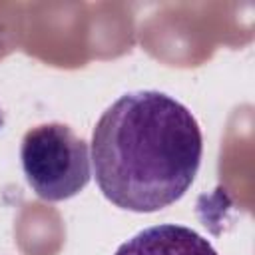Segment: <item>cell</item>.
<instances>
[{
  "mask_svg": "<svg viewBox=\"0 0 255 255\" xmlns=\"http://www.w3.org/2000/svg\"><path fill=\"white\" fill-rule=\"evenodd\" d=\"M203 153L195 116L157 90L118 98L92 133V163L100 191L114 205L151 213L185 195Z\"/></svg>",
  "mask_w": 255,
  "mask_h": 255,
  "instance_id": "1",
  "label": "cell"
},
{
  "mask_svg": "<svg viewBox=\"0 0 255 255\" xmlns=\"http://www.w3.org/2000/svg\"><path fill=\"white\" fill-rule=\"evenodd\" d=\"M28 185L46 201H64L80 193L92 177L88 143L60 122L26 131L20 145Z\"/></svg>",
  "mask_w": 255,
  "mask_h": 255,
  "instance_id": "2",
  "label": "cell"
},
{
  "mask_svg": "<svg viewBox=\"0 0 255 255\" xmlns=\"http://www.w3.org/2000/svg\"><path fill=\"white\" fill-rule=\"evenodd\" d=\"M114 255H217V251L197 231L165 223L135 233Z\"/></svg>",
  "mask_w": 255,
  "mask_h": 255,
  "instance_id": "3",
  "label": "cell"
},
{
  "mask_svg": "<svg viewBox=\"0 0 255 255\" xmlns=\"http://www.w3.org/2000/svg\"><path fill=\"white\" fill-rule=\"evenodd\" d=\"M2 122H4V120H2V112H0V128H2Z\"/></svg>",
  "mask_w": 255,
  "mask_h": 255,
  "instance_id": "4",
  "label": "cell"
}]
</instances>
